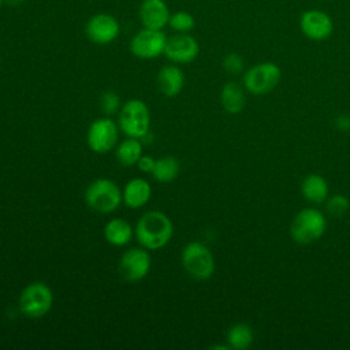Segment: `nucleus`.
<instances>
[{
  "label": "nucleus",
  "mask_w": 350,
  "mask_h": 350,
  "mask_svg": "<svg viewBox=\"0 0 350 350\" xmlns=\"http://www.w3.org/2000/svg\"><path fill=\"white\" fill-rule=\"evenodd\" d=\"M134 237V228L122 217H113L104 226V238L112 246H126Z\"/></svg>",
  "instance_id": "nucleus-17"
},
{
  "label": "nucleus",
  "mask_w": 350,
  "mask_h": 350,
  "mask_svg": "<svg viewBox=\"0 0 350 350\" xmlns=\"http://www.w3.org/2000/svg\"><path fill=\"white\" fill-rule=\"evenodd\" d=\"M25 1H26V0H4V3L8 4L10 7H19V5H22Z\"/></svg>",
  "instance_id": "nucleus-29"
},
{
  "label": "nucleus",
  "mask_w": 350,
  "mask_h": 350,
  "mask_svg": "<svg viewBox=\"0 0 350 350\" xmlns=\"http://www.w3.org/2000/svg\"><path fill=\"white\" fill-rule=\"evenodd\" d=\"M171 11L164 0H142L139 5V21L142 27L163 30L168 26Z\"/></svg>",
  "instance_id": "nucleus-14"
},
{
  "label": "nucleus",
  "mask_w": 350,
  "mask_h": 350,
  "mask_svg": "<svg viewBox=\"0 0 350 350\" xmlns=\"http://www.w3.org/2000/svg\"><path fill=\"white\" fill-rule=\"evenodd\" d=\"M3 3H4V0H0V7L3 5Z\"/></svg>",
  "instance_id": "nucleus-30"
},
{
  "label": "nucleus",
  "mask_w": 350,
  "mask_h": 350,
  "mask_svg": "<svg viewBox=\"0 0 350 350\" xmlns=\"http://www.w3.org/2000/svg\"><path fill=\"white\" fill-rule=\"evenodd\" d=\"M152 258L145 247H131L119 260V272L127 282H139L150 271Z\"/></svg>",
  "instance_id": "nucleus-11"
},
{
  "label": "nucleus",
  "mask_w": 350,
  "mask_h": 350,
  "mask_svg": "<svg viewBox=\"0 0 350 350\" xmlns=\"http://www.w3.org/2000/svg\"><path fill=\"white\" fill-rule=\"evenodd\" d=\"M168 26L175 33H190L196 26V19L187 11H176L171 14Z\"/></svg>",
  "instance_id": "nucleus-23"
},
{
  "label": "nucleus",
  "mask_w": 350,
  "mask_h": 350,
  "mask_svg": "<svg viewBox=\"0 0 350 350\" xmlns=\"http://www.w3.org/2000/svg\"><path fill=\"white\" fill-rule=\"evenodd\" d=\"M154 164H156V160L152 156H148V154H142L139 157V160L137 161V167L139 168L141 172H150L152 174V171L154 168Z\"/></svg>",
  "instance_id": "nucleus-27"
},
{
  "label": "nucleus",
  "mask_w": 350,
  "mask_h": 350,
  "mask_svg": "<svg viewBox=\"0 0 350 350\" xmlns=\"http://www.w3.org/2000/svg\"><path fill=\"white\" fill-rule=\"evenodd\" d=\"M118 126L127 137L145 138L150 127V112L146 103L139 98L127 100L119 109Z\"/></svg>",
  "instance_id": "nucleus-4"
},
{
  "label": "nucleus",
  "mask_w": 350,
  "mask_h": 350,
  "mask_svg": "<svg viewBox=\"0 0 350 350\" xmlns=\"http://www.w3.org/2000/svg\"><path fill=\"white\" fill-rule=\"evenodd\" d=\"M134 235L138 243L148 250L164 247L174 235L171 219L159 211L145 212L134 227Z\"/></svg>",
  "instance_id": "nucleus-1"
},
{
  "label": "nucleus",
  "mask_w": 350,
  "mask_h": 350,
  "mask_svg": "<svg viewBox=\"0 0 350 350\" xmlns=\"http://www.w3.org/2000/svg\"><path fill=\"white\" fill-rule=\"evenodd\" d=\"M220 103L226 112L231 115L239 113L246 103L242 86L234 81L224 83L220 90Z\"/></svg>",
  "instance_id": "nucleus-19"
},
{
  "label": "nucleus",
  "mask_w": 350,
  "mask_h": 350,
  "mask_svg": "<svg viewBox=\"0 0 350 350\" xmlns=\"http://www.w3.org/2000/svg\"><path fill=\"white\" fill-rule=\"evenodd\" d=\"M152 196V187L144 178H134L129 180L122 190L123 204L130 209L145 206Z\"/></svg>",
  "instance_id": "nucleus-16"
},
{
  "label": "nucleus",
  "mask_w": 350,
  "mask_h": 350,
  "mask_svg": "<svg viewBox=\"0 0 350 350\" xmlns=\"http://www.w3.org/2000/svg\"><path fill=\"white\" fill-rule=\"evenodd\" d=\"M327 230V217L316 208H304L293 219L290 237L298 245H310L319 241Z\"/></svg>",
  "instance_id": "nucleus-2"
},
{
  "label": "nucleus",
  "mask_w": 350,
  "mask_h": 350,
  "mask_svg": "<svg viewBox=\"0 0 350 350\" xmlns=\"http://www.w3.org/2000/svg\"><path fill=\"white\" fill-rule=\"evenodd\" d=\"M180 171V164L178 159L172 156H164L156 160L154 168L152 171V176L154 180L160 183H170L178 178Z\"/></svg>",
  "instance_id": "nucleus-21"
},
{
  "label": "nucleus",
  "mask_w": 350,
  "mask_h": 350,
  "mask_svg": "<svg viewBox=\"0 0 350 350\" xmlns=\"http://www.w3.org/2000/svg\"><path fill=\"white\" fill-rule=\"evenodd\" d=\"M200 53L198 41L189 33H176L167 38L164 56L175 64L191 63Z\"/></svg>",
  "instance_id": "nucleus-13"
},
{
  "label": "nucleus",
  "mask_w": 350,
  "mask_h": 350,
  "mask_svg": "<svg viewBox=\"0 0 350 350\" xmlns=\"http://www.w3.org/2000/svg\"><path fill=\"white\" fill-rule=\"evenodd\" d=\"M100 107L104 113L112 115L115 112H119L120 109V98L116 93L113 92H105L100 97Z\"/></svg>",
  "instance_id": "nucleus-25"
},
{
  "label": "nucleus",
  "mask_w": 350,
  "mask_h": 350,
  "mask_svg": "<svg viewBox=\"0 0 350 350\" xmlns=\"http://www.w3.org/2000/svg\"><path fill=\"white\" fill-rule=\"evenodd\" d=\"M335 126L342 130V131H347L350 129V116L347 115H340L335 119Z\"/></svg>",
  "instance_id": "nucleus-28"
},
{
  "label": "nucleus",
  "mask_w": 350,
  "mask_h": 350,
  "mask_svg": "<svg viewBox=\"0 0 350 350\" xmlns=\"http://www.w3.org/2000/svg\"><path fill=\"white\" fill-rule=\"evenodd\" d=\"M253 329L245 323L234 324L227 332V345L230 349L245 350L253 343Z\"/></svg>",
  "instance_id": "nucleus-22"
},
{
  "label": "nucleus",
  "mask_w": 350,
  "mask_h": 350,
  "mask_svg": "<svg viewBox=\"0 0 350 350\" xmlns=\"http://www.w3.org/2000/svg\"><path fill=\"white\" fill-rule=\"evenodd\" d=\"M282 79V70L273 62H262L252 66L243 74V88L253 94L272 92Z\"/></svg>",
  "instance_id": "nucleus-7"
},
{
  "label": "nucleus",
  "mask_w": 350,
  "mask_h": 350,
  "mask_svg": "<svg viewBox=\"0 0 350 350\" xmlns=\"http://www.w3.org/2000/svg\"><path fill=\"white\" fill-rule=\"evenodd\" d=\"M156 85L159 92L165 97L178 96L185 85V74L175 63L167 64L160 68L156 77Z\"/></svg>",
  "instance_id": "nucleus-15"
},
{
  "label": "nucleus",
  "mask_w": 350,
  "mask_h": 350,
  "mask_svg": "<svg viewBox=\"0 0 350 350\" xmlns=\"http://www.w3.org/2000/svg\"><path fill=\"white\" fill-rule=\"evenodd\" d=\"M243 67H245V63L242 56L235 52L227 53L223 59V68L230 74H241L243 71Z\"/></svg>",
  "instance_id": "nucleus-26"
},
{
  "label": "nucleus",
  "mask_w": 350,
  "mask_h": 350,
  "mask_svg": "<svg viewBox=\"0 0 350 350\" xmlns=\"http://www.w3.org/2000/svg\"><path fill=\"white\" fill-rule=\"evenodd\" d=\"M120 33L119 21L107 12H98L92 15L85 25V34L88 40L97 45L111 44L118 38Z\"/></svg>",
  "instance_id": "nucleus-10"
},
{
  "label": "nucleus",
  "mask_w": 350,
  "mask_h": 350,
  "mask_svg": "<svg viewBox=\"0 0 350 350\" xmlns=\"http://www.w3.org/2000/svg\"><path fill=\"white\" fill-rule=\"evenodd\" d=\"M119 126L111 118H98L88 129V146L96 153H107L118 145Z\"/></svg>",
  "instance_id": "nucleus-9"
},
{
  "label": "nucleus",
  "mask_w": 350,
  "mask_h": 350,
  "mask_svg": "<svg viewBox=\"0 0 350 350\" xmlns=\"http://www.w3.org/2000/svg\"><path fill=\"white\" fill-rule=\"evenodd\" d=\"M325 208L332 216H343L350 208V201L343 194H335L325 200Z\"/></svg>",
  "instance_id": "nucleus-24"
},
{
  "label": "nucleus",
  "mask_w": 350,
  "mask_h": 350,
  "mask_svg": "<svg viewBox=\"0 0 350 350\" xmlns=\"http://www.w3.org/2000/svg\"><path fill=\"white\" fill-rule=\"evenodd\" d=\"M328 183L325 178L319 174H309L304 178L301 183V194L302 197L312 204L325 202L328 198Z\"/></svg>",
  "instance_id": "nucleus-18"
},
{
  "label": "nucleus",
  "mask_w": 350,
  "mask_h": 350,
  "mask_svg": "<svg viewBox=\"0 0 350 350\" xmlns=\"http://www.w3.org/2000/svg\"><path fill=\"white\" fill-rule=\"evenodd\" d=\"M180 262L185 271L196 280H206L215 272V258L211 249L198 241L185 245L180 253Z\"/></svg>",
  "instance_id": "nucleus-6"
},
{
  "label": "nucleus",
  "mask_w": 350,
  "mask_h": 350,
  "mask_svg": "<svg viewBox=\"0 0 350 350\" xmlns=\"http://www.w3.org/2000/svg\"><path fill=\"white\" fill-rule=\"evenodd\" d=\"M85 202L94 212L112 213L123 202L122 190L113 180L100 178L86 187Z\"/></svg>",
  "instance_id": "nucleus-5"
},
{
  "label": "nucleus",
  "mask_w": 350,
  "mask_h": 350,
  "mask_svg": "<svg viewBox=\"0 0 350 350\" xmlns=\"http://www.w3.org/2000/svg\"><path fill=\"white\" fill-rule=\"evenodd\" d=\"M53 305V293L44 282H31L23 287L18 298L19 312L30 320L44 317Z\"/></svg>",
  "instance_id": "nucleus-3"
},
{
  "label": "nucleus",
  "mask_w": 350,
  "mask_h": 350,
  "mask_svg": "<svg viewBox=\"0 0 350 350\" xmlns=\"http://www.w3.org/2000/svg\"><path fill=\"white\" fill-rule=\"evenodd\" d=\"M142 154V145L138 138L127 137L115 146V156L124 167L135 165Z\"/></svg>",
  "instance_id": "nucleus-20"
},
{
  "label": "nucleus",
  "mask_w": 350,
  "mask_h": 350,
  "mask_svg": "<svg viewBox=\"0 0 350 350\" xmlns=\"http://www.w3.org/2000/svg\"><path fill=\"white\" fill-rule=\"evenodd\" d=\"M299 29L306 38L312 41H324L331 37L334 22L325 11L310 8L301 14Z\"/></svg>",
  "instance_id": "nucleus-12"
},
{
  "label": "nucleus",
  "mask_w": 350,
  "mask_h": 350,
  "mask_svg": "<svg viewBox=\"0 0 350 350\" xmlns=\"http://www.w3.org/2000/svg\"><path fill=\"white\" fill-rule=\"evenodd\" d=\"M165 44L167 36L163 30L142 27L133 36L130 41V52L138 59H156L160 55H164Z\"/></svg>",
  "instance_id": "nucleus-8"
}]
</instances>
